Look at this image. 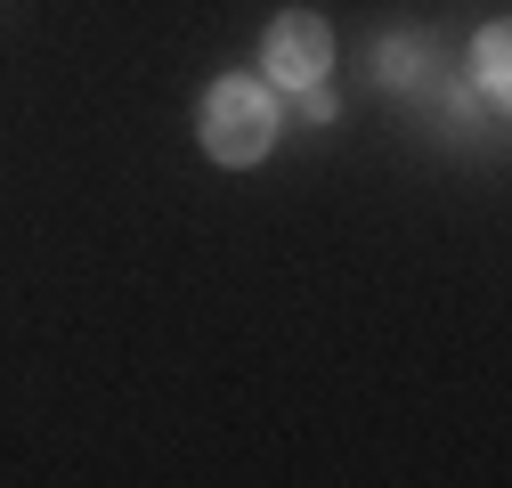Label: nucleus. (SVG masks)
Listing matches in <instances>:
<instances>
[{"instance_id":"nucleus-1","label":"nucleus","mask_w":512,"mask_h":488,"mask_svg":"<svg viewBox=\"0 0 512 488\" xmlns=\"http://www.w3.org/2000/svg\"><path fill=\"white\" fill-rule=\"evenodd\" d=\"M196 131H204V155H212V163L252 171V163L277 147V90L252 82V74L212 82V98H204V114H196Z\"/></svg>"},{"instance_id":"nucleus-2","label":"nucleus","mask_w":512,"mask_h":488,"mask_svg":"<svg viewBox=\"0 0 512 488\" xmlns=\"http://www.w3.org/2000/svg\"><path fill=\"white\" fill-rule=\"evenodd\" d=\"M326 66H334V33H326V17L285 9V17L269 25V41H261V74H269V90L326 82Z\"/></svg>"},{"instance_id":"nucleus-3","label":"nucleus","mask_w":512,"mask_h":488,"mask_svg":"<svg viewBox=\"0 0 512 488\" xmlns=\"http://www.w3.org/2000/svg\"><path fill=\"white\" fill-rule=\"evenodd\" d=\"M472 74H480V90H488V98H504V90H512V33H504V25H488V33L472 41Z\"/></svg>"},{"instance_id":"nucleus-4","label":"nucleus","mask_w":512,"mask_h":488,"mask_svg":"<svg viewBox=\"0 0 512 488\" xmlns=\"http://www.w3.org/2000/svg\"><path fill=\"white\" fill-rule=\"evenodd\" d=\"M374 66H382V82L399 90V82H415V74H423V49H415V41H382V57H374Z\"/></svg>"},{"instance_id":"nucleus-5","label":"nucleus","mask_w":512,"mask_h":488,"mask_svg":"<svg viewBox=\"0 0 512 488\" xmlns=\"http://www.w3.org/2000/svg\"><path fill=\"white\" fill-rule=\"evenodd\" d=\"M301 114H309V122H334V90H317V82H301Z\"/></svg>"}]
</instances>
